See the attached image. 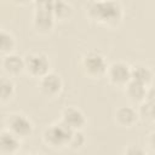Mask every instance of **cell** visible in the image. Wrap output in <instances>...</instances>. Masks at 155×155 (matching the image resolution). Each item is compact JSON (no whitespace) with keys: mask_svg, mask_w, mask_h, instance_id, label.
<instances>
[{"mask_svg":"<svg viewBox=\"0 0 155 155\" xmlns=\"http://www.w3.org/2000/svg\"><path fill=\"white\" fill-rule=\"evenodd\" d=\"M90 12L98 21L114 23L120 18L121 8L117 2L107 0V1H98L93 4L90 8Z\"/></svg>","mask_w":155,"mask_h":155,"instance_id":"6da1fadb","label":"cell"},{"mask_svg":"<svg viewBox=\"0 0 155 155\" xmlns=\"http://www.w3.org/2000/svg\"><path fill=\"white\" fill-rule=\"evenodd\" d=\"M71 133H73V130L63 122L61 125H57V126L48 128L46 132V138L51 144L61 145V144H64L65 142H68L70 139Z\"/></svg>","mask_w":155,"mask_h":155,"instance_id":"7a4b0ae2","label":"cell"},{"mask_svg":"<svg viewBox=\"0 0 155 155\" xmlns=\"http://www.w3.org/2000/svg\"><path fill=\"white\" fill-rule=\"evenodd\" d=\"M28 69L35 75H42L46 73L48 68V62L45 56L41 54H31L27 58Z\"/></svg>","mask_w":155,"mask_h":155,"instance_id":"3957f363","label":"cell"},{"mask_svg":"<svg viewBox=\"0 0 155 155\" xmlns=\"http://www.w3.org/2000/svg\"><path fill=\"white\" fill-rule=\"evenodd\" d=\"M63 122L69 126L71 130L74 128H79L84 125L85 122V119H84V115L76 110V109H67L64 111V116H63Z\"/></svg>","mask_w":155,"mask_h":155,"instance_id":"277c9868","label":"cell"},{"mask_svg":"<svg viewBox=\"0 0 155 155\" xmlns=\"http://www.w3.org/2000/svg\"><path fill=\"white\" fill-rule=\"evenodd\" d=\"M10 125H11V128L13 130V132L18 136H27L31 131L30 122L24 116H21V115H15L11 119Z\"/></svg>","mask_w":155,"mask_h":155,"instance_id":"5b68a950","label":"cell"},{"mask_svg":"<svg viewBox=\"0 0 155 155\" xmlns=\"http://www.w3.org/2000/svg\"><path fill=\"white\" fill-rule=\"evenodd\" d=\"M85 67L92 74H101L105 69V63H104V59L99 54L92 53V54H88L86 57Z\"/></svg>","mask_w":155,"mask_h":155,"instance_id":"8992f818","label":"cell"},{"mask_svg":"<svg viewBox=\"0 0 155 155\" xmlns=\"http://www.w3.org/2000/svg\"><path fill=\"white\" fill-rule=\"evenodd\" d=\"M110 76H111V80L113 81L119 82V84H122V82H126L131 78V71L128 70V68L125 64L117 63V64H114L111 67V69H110Z\"/></svg>","mask_w":155,"mask_h":155,"instance_id":"52a82bcc","label":"cell"},{"mask_svg":"<svg viewBox=\"0 0 155 155\" xmlns=\"http://www.w3.org/2000/svg\"><path fill=\"white\" fill-rule=\"evenodd\" d=\"M52 12L48 10H42L38 8V13L35 17V24L40 29H50L52 27Z\"/></svg>","mask_w":155,"mask_h":155,"instance_id":"ba28073f","label":"cell"},{"mask_svg":"<svg viewBox=\"0 0 155 155\" xmlns=\"http://www.w3.org/2000/svg\"><path fill=\"white\" fill-rule=\"evenodd\" d=\"M41 86H42V90L46 93H56L61 87V80L57 75L48 74L44 78V80L41 82Z\"/></svg>","mask_w":155,"mask_h":155,"instance_id":"9c48e42d","label":"cell"},{"mask_svg":"<svg viewBox=\"0 0 155 155\" xmlns=\"http://www.w3.org/2000/svg\"><path fill=\"white\" fill-rule=\"evenodd\" d=\"M4 65H5V68H6L7 71L13 73V74H17L24 67V62L18 56H8V57H6V59L4 62Z\"/></svg>","mask_w":155,"mask_h":155,"instance_id":"30bf717a","label":"cell"},{"mask_svg":"<svg viewBox=\"0 0 155 155\" xmlns=\"http://www.w3.org/2000/svg\"><path fill=\"white\" fill-rule=\"evenodd\" d=\"M18 147L17 139L10 133L0 134V149L4 151H13Z\"/></svg>","mask_w":155,"mask_h":155,"instance_id":"8fae6325","label":"cell"},{"mask_svg":"<svg viewBox=\"0 0 155 155\" xmlns=\"http://www.w3.org/2000/svg\"><path fill=\"white\" fill-rule=\"evenodd\" d=\"M131 78L133 79V81L144 85V84L149 82L151 75H150V71H149L147 68L137 67V68H134V69L131 71Z\"/></svg>","mask_w":155,"mask_h":155,"instance_id":"7c38bea8","label":"cell"},{"mask_svg":"<svg viewBox=\"0 0 155 155\" xmlns=\"http://www.w3.org/2000/svg\"><path fill=\"white\" fill-rule=\"evenodd\" d=\"M127 92H128V96H130L132 99H134V101L142 99V98L144 97V94H145V90H144L143 85L139 84V82H136V81H132V82L128 85Z\"/></svg>","mask_w":155,"mask_h":155,"instance_id":"4fadbf2b","label":"cell"},{"mask_svg":"<svg viewBox=\"0 0 155 155\" xmlns=\"http://www.w3.org/2000/svg\"><path fill=\"white\" fill-rule=\"evenodd\" d=\"M117 119L124 125H130L136 120V113L131 108H121L117 111Z\"/></svg>","mask_w":155,"mask_h":155,"instance_id":"5bb4252c","label":"cell"},{"mask_svg":"<svg viewBox=\"0 0 155 155\" xmlns=\"http://www.w3.org/2000/svg\"><path fill=\"white\" fill-rule=\"evenodd\" d=\"M13 91V85L7 79H0V98L6 99L11 96Z\"/></svg>","mask_w":155,"mask_h":155,"instance_id":"9a60e30c","label":"cell"},{"mask_svg":"<svg viewBox=\"0 0 155 155\" xmlns=\"http://www.w3.org/2000/svg\"><path fill=\"white\" fill-rule=\"evenodd\" d=\"M12 46H13L12 38L6 33L0 31V51H8L12 48Z\"/></svg>","mask_w":155,"mask_h":155,"instance_id":"2e32d148","label":"cell"},{"mask_svg":"<svg viewBox=\"0 0 155 155\" xmlns=\"http://www.w3.org/2000/svg\"><path fill=\"white\" fill-rule=\"evenodd\" d=\"M17 1H25V0H17Z\"/></svg>","mask_w":155,"mask_h":155,"instance_id":"e0dca14e","label":"cell"}]
</instances>
